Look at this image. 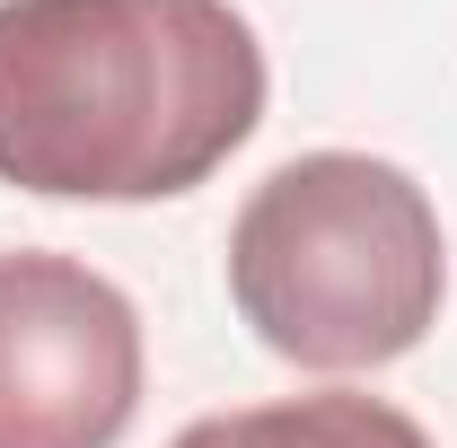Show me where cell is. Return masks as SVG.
Masks as SVG:
<instances>
[{"instance_id":"3957f363","label":"cell","mask_w":457,"mask_h":448,"mask_svg":"<svg viewBox=\"0 0 457 448\" xmlns=\"http://www.w3.org/2000/svg\"><path fill=\"white\" fill-rule=\"evenodd\" d=\"M141 413V317L97 264L0 255V448H114Z\"/></svg>"},{"instance_id":"7a4b0ae2","label":"cell","mask_w":457,"mask_h":448,"mask_svg":"<svg viewBox=\"0 0 457 448\" xmlns=\"http://www.w3.org/2000/svg\"><path fill=\"white\" fill-rule=\"evenodd\" d=\"M449 237L431 194L370 150L282 159L228 228V299L299 369H387L440 326Z\"/></svg>"},{"instance_id":"277c9868","label":"cell","mask_w":457,"mask_h":448,"mask_svg":"<svg viewBox=\"0 0 457 448\" xmlns=\"http://www.w3.org/2000/svg\"><path fill=\"white\" fill-rule=\"evenodd\" d=\"M168 448H431L422 422L378 404V395H282V404H246L212 413Z\"/></svg>"},{"instance_id":"6da1fadb","label":"cell","mask_w":457,"mask_h":448,"mask_svg":"<svg viewBox=\"0 0 457 448\" xmlns=\"http://www.w3.org/2000/svg\"><path fill=\"white\" fill-rule=\"evenodd\" d=\"M264 123L228 0H0V185L54 203L194 194Z\"/></svg>"}]
</instances>
